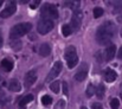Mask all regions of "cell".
<instances>
[{"mask_svg":"<svg viewBox=\"0 0 122 109\" xmlns=\"http://www.w3.org/2000/svg\"><path fill=\"white\" fill-rule=\"evenodd\" d=\"M65 59H66V63H68L69 69H72L74 67L77 65V63H78V57H77L76 47H75V46H69V47H66V50H65Z\"/></svg>","mask_w":122,"mask_h":109,"instance_id":"3","label":"cell"},{"mask_svg":"<svg viewBox=\"0 0 122 109\" xmlns=\"http://www.w3.org/2000/svg\"><path fill=\"white\" fill-rule=\"evenodd\" d=\"M119 106H120V101L117 99L110 100V107H112V109H119Z\"/></svg>","mask_w":122,"mask_h":109,"instance_id":"26","label":"cell"},{"mask_svg":"<svg viewBox=\"0 0 122 109\" xmlns=\"http://www.w3.org/2000/svg\"><path fill=\"white\" fill-rule=\"evenodd\" d=\"M110 4L115 7V12L119 10H122V1H112Z\"/></svg>","mask_w":122,"mask_h":109,"instance_id":"27","label":"cell"},{"mask_svg":"<svg viewBox=\"0 0 122 109\" xmlns=\"http://www.w3.org/2000/svg\"><path fill=\"white\" fill-rule=\"evenodd\" d=\"M116 77H117V73H115L114 70H112L110 68L104 70V79L107 82H114L116 79Z\"/></svg>","mask_w":122,"mask_h":109,"instance_id":"12","label":"cell"},{"mask_svg":"<svg viewBox=\"0 0 122 109\" xmlns=\"http://www.w3.org/2000/svg\"><path fill=\"white\" fill-rule=\"evenodd\" d=\"M38 5H39V1H38V0H37V1H32V2H31V8H33V10H35Z\"/></svg>","mask_w":122,"mask_h":109,"instance_id":"30","label":"cell"},{"mask_svg":"<svg viewBox=\"0 0 122 109\" xmlns=\"http://www.w3.org/2000/svg\"><path fill=\"white\" fill-rule=\"evenodd\" d=\"M11 47L14 50V51H19L21 49V42L18 40V39H14L11 42Z\"/></svg>","mask_w":122,"mask_h":109,"instance_id":"18","label":"cell"},{"mask_svg":"<svg viewBox=\"0 0 122 109\" xmlns=\"http://www.w3.org/2000/svg\"><path fill=\"white\" fill-rule=\"evenodd\" d=\"M53 29V21L50 20V19H41L38 21V25H37V30L38 32L41 35H45L47 32H50L51 30Z\"/></svg>","mask_w":122,"mask_h":109,"instance_id":"5","label":"cell"},{"mask_svg":"<svg viewBox=\"0 0 122 109\" xmlns=\"http://www.w3.org/2000/svg\"><path fill=\"white\" fill-rule=\"evenodd\" d=\"M115 35V25L112 21H106L102 24L97 32H96V40L101 45H110L112 38Z\"/></svg>","mask_w":122,"mask_h":109,"instance_id":"1","label":"cell"},{"mask_svg":"<svg viewBox=\"0 0 122 109\" xmlns=\"http://www.w3.org/2000/svg\"><path fill=\"white\" fill-rule=\"evenodd\" d=\"M59 81H53L51 84H50V89L55 93V94H58L59 93Z\"/></svg>","mask_w":122,"mask_h":109,"instance_id":"19","label":"cell"},{"mask_svg":"<svg viewBox=\"0 0 122 109\" xmlns=\"http://www.w3.org/2000/svg\"><path fill=\"white\" fill-rule=\"evenodd\" d=\"M7 87H8V90H11V91H19L20 88H21L18 79H11L8 82V85Z\"/></svg>","mask_w":122,"mask_h":109,"instance_id":"15","label":"cell"},{"mask_svg":"<svg viewBox=\"0 0 122 109\" xmlns=\"http://www.w3.org/2000/svg\"><path fill=\"white\" fill-rule=\"evenodd\" d=\"M85 93H86V96H88V97H91L92 94L95 93V87H94L92 84H89L88 88H86V91H85Z\"/></svg>","mask_w":122,"mask_h":109,"instance_id":"24","label":"cell"},{"mask_svg":"<svg viewBox=\"0 0 122 109\" xmlns=\"http://www.w3.org/2000/svg\"><path fill=\"white\" fill-rule=\"evenodd\" d=\"M121 37H122V30H121Z\"/></svg>","mask_w":122,"mask_h":109,"instance_id":"38","label":"cell"},{"mask_svg":"<svg viewBox=\"0 0 122 109\" xmlns=\"http://www.w3.org/2000/svg\"><path fill=\"white\" fill-rule=\"evenodd\" d=\"M2 46V36H1V30H0V47Z\"/></svg>","mask_w":122,"mask_h":109,"instance_id":"33","label":"cell"},{"mask_svg":"<svg viewBox=\"0 0 122 109\" xmlns=\"http://www.w3.org/2000/svg\"><path fill=\"white\" fill-rule=\"evenodd\" d=\"M62 33H63V36L64 37H69L71 33H72V29H71V26L68 25V24L63 25V26H62Z\"/></svg>","mask_w":122,"mask_h":109,"instance_id":"17","label":"cell"},{"mask_svg":"<svg viewBox=\"0 0 122 109\" xmlns=\"http://www.w3.org/2000/svg\"><path fill=\"white\" fill-rule=\"evenodd\" d=\"M117 57H119V59H121L122 61V46L120 47V50H119V55H117Z\"/></svg>","mask_w":122,"mask_h":109,"instance_id":"32","label":"cell"},{"mask_svg":"<svg viewBox=\"0 0 122 109\" xmlns=\"http://www.w3.org/2000/svg\"><path fill=\"white\" fill-rule=\"evenodd\" d=\"M7 101H8V97H1V99H0V107L5 106V104L7 103Z\"/></svg>","mask_w":122,"mask_h":109,"instance_id":"29","label":"cell"},{"mask_svg":"<svg viewBox=\"0 0 122 109\" xmlns=\"http://www.w3.org/2000/svg\"><path fill=\"white\" fill-rule=\"evenodd\" d=\"M92 109H103V108H102V104H100V103H94V104H92Z\"/></svg>","mask_w":122,"mask_h":109,"instance_id":"31","label":"cell"},{"mask_svg":"<svg viewBox=\"0 0 122 109\" xmlns=\"http://www.w3.org/2000/svg\"><path fill=\"white\" fill-rule=\"evenodd\" d=\"M15 11H17V5H15L14 2H10V4L7 5V7L1 11L0 17H1V18H8V17H11L12 14H14Z\"/></svg>","mask_w":122,"mask_h":109,"instance_id":"10","label":"cell"},{"mask_svg":"<svg viewBox=\"0 0 122 109\" xmlns=\"http://www.w3.org/2000/svg\"><path fill=\"white\" fill-rule=\"evenodd\" d=\"M0 67H1V69H2L4 71L8 73V71H11V70L13 69V62L10 61V59H7V58H5V59L1 61Z\"/></svg>","mask_w":122,"mask_h":109,"instance_id":"13","label":"cell"},{"mask_svg":"<svg viewBox=\"0 0 122 109\" xmlns=\"http://www.w3.org/2000/svg\"><path fill=\"white\" fill-rule=\"evenodd\" d=\"M62 69H63V64H62V62H56L55 63V65L52 67V69L50 70V73L47 75V77L45 78V81L46 82H51V81H55V78L61 73L62 71Z\"/></svg>","mask_w":122,"mask_h":109,"instance_id":"7","label":"cell"},{"mask_svg":"<svg viewBox=\"0 0 122 109\" xmlns=\"http://www.w3.org/2000/svg\"><path fill=\"white\" fill-rule=\"evenodd\" d=\"M81 109H88V108H85V107H82V108Z\"/></svg>","mask_w":122,"mask_h":109,"instance_id":"36","label":"cell"},{"mask_svg":"<svg viewBox=\"0 0 122 109\" xmlns=\"http://www.w3.org/2000/svg\"><path fill=\"white\" fill-rule=\"evenodd\" d=\"M88 69H89L88 64H86V63H83V65H81V67H80V69L76 71L75 76H74V78H75L77 82H82V81H84V79H85V77H86V75H88Z\"/></svg>","mask_w":122,"mask_h":109,"instance_id":"8","label":"cell"},{"mask_svg":"<svg viewBox=\"0 0 122 109\" xmlns=\"http://www.w3.org/2000/svg\"><path fill=\"white\" fill-rule=\"evenodd\" d=\"M50 52H51V46H50V44H47V43L41 44V47H39V55H41V57H46V56H49Z\"/></svg>","mask_w":122,"mask_h":109,"instance_id":"14","label":"cell"},{"mask_svg":"<svg viewBox=\"0 0 122 109\" xmlns=\"http://www.w3.org/2000/svg\"><path fill=\"white\" fill-rule=\"evenodd\" d=\"M1 5H2V1H0V6H1Z\"/></svg>","mask_w":122,"mask_h":109,"instance_id":"37","label":"cell"},{"mask_svg":"<svg viewBox=\"0 0 122 109\" xmlns=\"http://www.w3.org/2000/svg\"><path fill=\"white\" fill-rule=\"evenodd\" d=\"M41 103H43V106L47 107V106H50V104L52 103V99H51L49 95H45V96L41 97Z\"/></svg>","mask_w":122,"mask_h":109,"instance_id":"22","label":"cell"},{"mask_svg":"<svg viewBox=\"0 0 122 109\" xmlns=\"http://www.w3.org/2000/svg\"><path fill=\"white\" fill-rule=\"evenodd\" d=\"M63 93H64L65 95L69 94V89H68V83H66V82H63Z\"/></svg>","mask_w":122,"mask_h":109,"instance_id":"28","label":"cell"},{"mask_svg":"<svg viewBox=\"0 0 122 109\" xmlns=\"http://www.w3.org/2000/svg\"><path fill=\"white\" fill-rule=\"evenodd\" d=\"M32 100H33V96H32V95H26V96H24V97L20 100V102H19V108L25 109L26 108V106H27Z\"/></svg>","mask_w":122,"mask_h":109,"instance_id":"16","label":"cell"},{"mask_svg":"<svg viewBox=\"0 0 122 109\" xmlns=\"http://www.w3.org/2000/svg\"><path fill=\"white\" fill-rule=\"evenodd\" d=\"M65 107H66V103H65V101H64V100H59V101L56 103L55 109H65Z\"/></svg>","mask_w":122,"mask_h":109,"instance_id":"25","label":"cell"},{"mask_svg":"<svg viewBox=\"0 0 122 109\" xmlns=\"http://www.w3.org/2000/svg\"><path fill=\"white\" fill-rule=\"evenodd\" d=\"M41 16L44 17V19H57L58 18V11L56 8V6L53 5H44L41 7Z\"/></svg>","mask_w":122,"mask_h":109,"instance_id":"4","label":"cell"},{"mask_svg":"<svg viewBox=\"0 0 122 109\" xmlns=\"http://www.w3.org/2000/svg\"><path fill=\"white\" fill-rule=\"evenodd\" d=\"M103 13H104V11H103L101 7H95V8H94V17H95V18L102 17Z\"/></svg>","mask_w":122,"mask_h":109,"instance_id":"23","label":"cell"},{"mask_svg":"<svg viewBox=\"0 0 122 109\" xmlns=\"http://www.w3.org/2000/svg\"><path fill=\"white\" fill-rule=\"evenodd\" d=\"M104 90H106V89H104V85H103V84H100V85L97 87V90L95 91V93H96V96H97L98 99H102V97L104 96Z\"/></svg>","mask_w":122,"mask_h":109,"instance_id":"20","label":"cell"},{"mask_svg":"<svg viewBox=\"0 0 122 109\" xmlns=\"http://www.w3.org/2000/svg\"><path fill=\"white\" fill-rule=\"evenodd\" d=\"M36 81H37V73H36L35 70H31V71H29V73L25 75V77H24L25 87H27V88L32 87V85L36 83Z\"/></svg>","mask_w":122,"mask_h":109,"instance_id":"9","label":"cell"},{"mask_svg":"<svg viewBox=\"0 0 122 109\" xmlns=\"http://www.w3.org/2000/svg\"><path fill=\"white\" fill-rule=\"evenodd\" d=\"M1 85H2V78H1V76H0V88H1Z\"/></svg>","mask_w":122,"mask_h":109,"instance_id":"35","label":"cell"},{"mask_svg":"<svg viewBox=\"0 0 122 109\" xmlns=\"http://www.w3.org/2000/svg\"><path fill=\"white\" fill-rule=\"evenodd\" d=\"M32 29V25L30 23H20V24H17L14 25L12 29H11V32H10V37L11 39H18L20 37L25 36L27 32H30Z\"/></svg>","mask_w":122,"mask_h":109,"instance_id":"2","label":"cell"},{"mask_svg":"<svg viewBox=\"0 0 122 109\" xmlns=\"http://www.w3.org/2000/svg\"><path fill=\"white\" fill-rule=\"evenodd\" d=\"M117 21H119V23H122V14H120V16L117 17Z\"/></svg>","mask_w":122,"mask_h":109,"instance_id":"34","label":"cell"},{"mask_svg":"<svg viewBox=\"0 0 122 109\" xmlns=\"http://www.w3.org/2000/svg\"><path fill=\"white\" fill-rule=\"evenodd\" d=\"M115 53H116V46L114 44H110L106 51H104V57H106V61H112L114 57H115Z\"/></svg>","mask_w":122,"mask_h":109,"instance_id":"11","label":"cell"},{"mask_svg":"<svg viewBox=\"0 0 122 109\" xmlns=\"http://www.w3.org/2000/svg\"><path fill=\"white\" fill-rule=\"evenodd\" d=\"M64 6L66 7H70V8H76L80 6V1H65L64 2Z\"/></svg>","mask_w":122,"mask_h":109,"instance_id":"21","label":"cell"},{"mask_svg":"<svg viewBox=\"0 0 122 109\" xmlns=\"http://www.w3.org/2000/svg\"><path fill=\"white\" fill-rule=\"evenodd\" d=\"M82 19H83V12L81 10H75L72 13V18H71V29L72 31H77L81 27Z\"/></svg>","mask_w":122,"mask_h":109,"instance_id":"6","label":"cell"}]
</instances>
